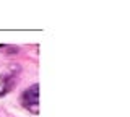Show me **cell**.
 Listing matches in <instances>:
<instances>
[{"instance_id": "cell-1", "label": "cell", "mask_w": 130, "mask_h": 117, "mask_svg": "<svg viewBox=\"0 0 130 117\" xmlns=\"http://www.w3.org/2000/svg\"><path fill=\"white\" fill-rule=\"evenodd\" d=\"M20 72H21V68L16 63L0 65V96H5L8 91L13 90L15 83L18 81Z\"/></svg>"}, {"instance_id": "cell-2", "label": "cell", "mask_w": 130, "mask_h": 117, "mask_svg": "<svg viewBox=\"0 0 130 117\" xmlns=\"http://www.w3.org/2000/svg\"><path fill=\"white\" fill-rule=\"evenodd\" d=\"M21 104L31 114H38L39 112V86L36 83L21 94Z\"/></svg>"}, {"instance_id": "cell-3", "label": "cell", "mask_w": 130, "mask_h": 117, "mask_svg": "<svg viewBox=\"0 0 130 117\" xmlns=\"http://www.w3.org/2000/svg\"><path fill=\"white\" fill-rule=\"evenodd\" d=\"M0 49H2V46H0Z\"/></svg>"}]
</instances>
